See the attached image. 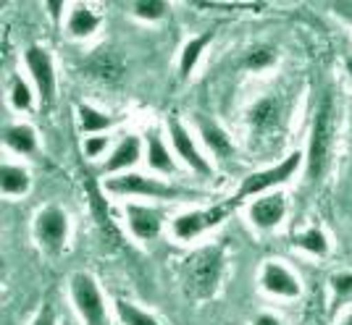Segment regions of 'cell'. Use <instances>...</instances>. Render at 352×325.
Here are the masks:
<instances>
[{"instance_id":"ffe728a7","label":"cell","mask_w":352,"mask_h":325,"mask_svg":"<svg viewBox=\"0 0 352 325\" xmlns=\"http://www.w3.org/2000/svg\"><path fill=\"white\" fill-rule=\"evenodd\" d=\"M113 123H116L113 116H105V113H100L98 108H92V105H87V103L79 105V126H82V132H87L89 136H95V132L111 129Z\"/></svg>"},{"instance_id":"44dd1931","label":"cell","mask_w":352,"mask_h":325,"mask_svg":"<svg viewBox=\"0 0 352 325\" xmlns=\"http://www.w3.org/2000/svg\"><path fill=\"white\" fill-rule=\"evenodd\" d=\"M98 24H100L98 14H92L85 5H76L72 14H69V27L66 29H69L72 37H89L92 32L98 29Z\"/></svg>"},{"instance_id":"603a6c76","label":"cell","mask_w":352,"mask_h":325,"mask_svg":"<svg viewBox=\"0 0 352 325\" xmlns=\"http://www.w3.org/2000/svg\"><path fill=\"white\" fill-rule=\"evenodd\" d=\"M208 40H210V34H200V37H195V40H190V43L184 45L182 60H179V71H182L184 79L195 71V66H197V60H200V56H203V47L208 45Z\"/></svg>"},{"instance_id":"52a82bcc","label":"cell","mask_w":352,"mask_h":325,"mask_svg":"<svg viewBox=\"0 0 352 325\" xmlns=\"http://www.w3.org/2000/svg\"><path fill=\"white\" fill-rule=\"evenodd\" d=\"M105 189L111 194H132V197H153V200H176L182 197V189L176 186H168L163 181H155V178H145L140 173H124V176H116L111 181H105Z\"/></svg>"},{"instance_id":"2e32d148","label":"cell","mask_w":352,"mask_h":325,"mask_svg":"<svg viewBox=\"0 0 352 325\" xmlns=\"http://www.w3.org/2000/svg\"><path fill=\"white\" fill-rule=\"evenodd\" d=\"M142 158V142L140 136H124L116 145V149L111 152V158L105 160L103 171L105 173H116V171H124V168H132L137 165Z\"/></svg>"},{"instance_id":"7402d4cb","label":"cell","mask_w":352,"mask_h":325,"mask_svg":"<svg viewBox=\"0 0 352 325\" xmlns=\"http://www.w3.org/2000/svg\"><path fill=\"white\" fill-rule=\"evenodd\" d=\"M0 173H3V176H0L3 194L19 197V194H24L27 189H30V173H27L24 168H19V165H3Z\"/></svg>"},{"instance_id":"4fadbf2b","label":"cell","mask_w":352,"mask_h":325,"mask_svg":"<svg viewBox=\"0 0 352 325\" xmlns=\"http://www.w3.org/2000/svg\"><path fill=\"white\" fill-rule=\"evenodd\" d=\"M168 134H171V145H174V152L182 158V160L190 165L192 171L197 173V176H213V171H210V162L197 152L195 147V142H192V136L187 134V129L182 126V121L171 119L168 121Z\"/></svg>"},{"instance_id":"30bf717a","label":"cell","mask_w":352,"mask_h":325,"mask_svg":"<svg viewBox=\"0 0 352 325\" xmlns=\"http://www.w3.org/2000/svg\"><path fill=\"white\" fill-rule=\"evenodd\" d=\"M85 69H87V74L92 79H100L105 84H116L118 79L124 76V71H126V58L118 53L116 47L103 45L98 53L89 56Z\"/></svg>"},{"instance_id":"5bb4252c","label":"cell","mask_w":352,"mask_h":325,"mask_svg":"<svg viewBox=\"0 0 352 325\" xmlns=\"http://www.w3.org/2000/svg\"><path fill=\"white\" fill-rule=\"evenodd\" d=\"M126 221L129 228L137 239H155L163 228V213L158 207H147V205H126Z\"/></svg>"},{"instance_id":"cb8c5ba5","label":"cell","mask_w":352,"mask_h":325,"mask_svg":"<svg viewBox=\"0 0 352 325\" xmlns=\"http://www.w3.org/2000/svg\"><path fill=\"white\" fill-rule=\"evenodd\" d=\"M116 312L118 320L124 325H161L150 312L140 310V307H134V304L124 302V299H116Z\"/></svg>"},{"instance_id":"1f68e13d","label":"cell","mask_w":352,"mask_h":325,"mask_svg":"<svg viewBox=\"0 0 352 325\" xmlns=\"http://www.w3.org/2000/svg\"><path fill=\"white\" fill-rule=\"evenodd\" d=\"M334 5H337L334 11H337L339 16H344V19H352V3H334Z\"/></svg>"},{"instance_id":"f1b7e54d","label":"cell","mask_w":352,"mask_h":325,"mask_svg":"<svg viewBox=\"0 0 352 325\" xmlns=\"http://www.w3.org/2000/svg\"><path fill=\"white\" fill-rule=\"evenodd\" d=\"M331 286H334V291L339 296L350 294L352 291V273H337L334 278H331Z\"/></svg>"},{"instance_id":"7c38bea8","label":"cell","mask_w":352,"mask_h":325,"mask_svg":"<svg viewBox=\"0 0 352 325\" xmlns=\"http://www.w3.org/2000/svg\"><path fill=\"white\" fill-rule=\"evenodd\" d=\"M261 286L263 291L279 299H297L302 294V286L294 278V273L281 263H265L261 270Z\"/></svg>"},{"instance_id":"3957f363","label":"cell","mask_w":352,"mask_h":325,"mask_svg":"<svg viewBox=\"0 0 352 325\" xmlns=\"http://www.w3.org/2000/svg\"><path fill=\"white\" fill-rule=\"evenodd\" d=\"M302 165V152H289L284 160H279L276 165H268L263 171H255L250 173L242 184H239V192L234 194L236 200H248V197H258V194H265L268 189H276L281 184H287L289 178L300 171Z\"/></svg>"},{"instance_id":"d4e9b609","label":"cell","mask_w":352,"mask_h":325,"mask_svg":"<svg viewBox=\"0 0 352 325\" xmlns=\"http://www.w3.org/2000/svg\"><path fill=\"white\" fill-rule=\"evenodd\" d=\"M274 63H276V53L268 45H258V47H252L248 56H245V66H248L250 71H265Z\"/></svg>"},{"instance_id":"4dcf8cb0","label":"cell","mask_w":352,"mask_h":325,"mask_svg":"<svg viewBox=\"0 0 352 325\" xmlns=\"http://www.w3.org/2000/svg\"><path fill=\"white\" fill-rule=\"evenodd\" d=\"M252 325H284V323H281L276 315H271V312H261V315H255Z\"/></svg>"},{"instance_id":"484cf974","label":"cell","mask_w":352,"mask_h":325,"mask_svg":"<svg viewBox=\"0 0 352 325\" xmlns=\"http://www.w3.org/2000/svg\"><path fill=\"white\" fill-rule=\"evenodd\" d=\"M11 105L19 110H30L32 105V89L21 76H14V82H11Z\"/></svg>"},{"instance_id":"5b68a950","label":"cell","mask_w":352,"mask_h":325,"mask_svg":"<svg viewBox=\"0 0 352 325\" xmlns=\"http://www.w3.org/2000/svg\"><path fill=\"white\" fill-rule=\"evenodd\" d=\"M239 205V200L232 197L229 202H223V205H216V207H208V210H192V213H184V215H179L174 221V237L182 239V241H190V239L200 237L203 231L208 228H213V226H219L229 218V213Z\"/></svg>"},{"instance_id":"7a4b0ae2","label":"cell","mask_w":352,"mask_h":325,"mask_svg":"<svg viewBox=\"0 0 352 325\" xmlns=\"http://www.w3.org/2000/svg\"><path fill=\"white\" fill-rule=\"evenodd\" d=\"M223 273V254L216 247H203L192 254L184 265V289L195 299H208L216 294Z\"/></svg>"},{"instance_id":"836d02e7","label":"cell","mask_w":352,"mask_h":325,"mask_svg":"<svg viewBox=\"0 0 352 325\" xmlns=\"http://www.w3.org/2000/svg\"><path fill=\"white\" fill-rule=\"evenodd\" d=\"M342 325H352V312H350V315H344V317H342Z\"/></svg>"},{"instance_id":"9a60e30c","label":"cell","mask_w":352,"mask_h":325,"mask_svg":"<svg viewBox=\"0 0 352 325\" xmlns=\"http://www.w3.org/2000/svg\"><path fill=\"white\" fill-rule=\"evenodd\" d=\"M197 129H200V136H203L206 147L213 152L216 160H232L234 158V145H232L229 134L223 132L216 121L206 119V116H197Z\"/></svg>"},{"instance_id":"f546056e","label":"cell","mask_w":352,"mask_h":325,"mask_svg":"<svg viewBox=\"0 0 352 325\" xmlns=\"http://www.w3.org/2000/svg\"><path fill=\"white\" fill-rule=\"evenodd\" d=\"M32 325H56V310H53V304H45Z\"/></svg>"},{"instance_id":"277c9868","label":"cell","mask_w":352,"mask_h":325,"mask_svg":"<svg viewBox=\"0 0 352 325\" xmlns=\"http://www.w3.org/2000/svg\"><path fill=\"white\" fill-rule=\"evenodd\" d=\"M72 299L76 312L82 315L85 325H108L105 320V302L98 289V283L87 273H74L72 276Z\"/></svg>"},{"instance_id":"d6a6232c","label":"cell","mask_w":352,"mask_h":325,"mask_svg":"<svg viewBox=\"0 0 352 325\" xmlns=\"http://www.w3.org/2000/svg\"><path fill=\"white\" fill-rule=\"evenodd\" d=\"M47 11L53 14V19H58L60 11H63V3H60V0H50V3H47Z\"/></svg>"},{"instance_id":"e575fe53","label":"cell","mask_w":352,"mask_h":325,"mask_svg":"<svg viewBox=\"0 0 352 325\" xmlns=\"http://www.w3.org/2000/svg\"><path fill=\"white\" fill-rule=\"evenodd\" d=\"M347 71H350V76H352V58L347 60Z\"/></svg>"},{"instance_id":"8fae6325","label":"cell","mask_w":352,"mask_h":325,"mask_svg":"<svg viewBox=\"0 0 352 325\" xmlns=\"http://www.w3.org/2000/svg\"><path fill=\"white\" fill-rule=\"evenodd\" d=\"M250 223L258 228V231H271L276 228L284 215H287V200L284 194H265V197H255L250 202Z\"/></svg>"},{"instance_id":"83f0119b","label":"cell","mask_w":352,"mask_h":325,"mask_svg":"<svg viewBox=\"0 0 352 325\" xmlns=\"http://www.w3.org/2000/svg\"><path fill=\"white\" fill-rule=\"evenodd\" d=\"M105 149H108V136H103V134H100V136L95 134V136H87V139H85V155H87V158H100Z\"/></svg>"},{"instance_id":"ac0fdd59","label":"cell","mask_w":352,"mask_h":325,"mask_svg":"<svg viewBox=\"0 0 352 325\" xmlns=\"http://www.w3.org/2000/svg\"><path fill=\"white\" fill-rule=\"evenodd\" d=\"M3 142L21 155H32L37 149V134L27 123H16V126H8L3 132Z\"/></svg>"},{"instance_id":"d6986e66","label":"cell","mask_w":352,"mask_h":325,"mask_svg":"<svg viewBox=\"0 0 352 325\" xmlns=\"http://www.w3.org/2000/svg\"><path fill=\"white\" fill-rule=\"evenodd\" d=\"M292 244L297 250L316 254V257H326L329 254V237H326V231L318 228V226H310L305 231H300L297 237H292Z\"/></svg>"},{"instance_id":"e0dca14e","label":"cell","mask_w":352,"mask_h":325,"mask_svg":"<svg viewBox=\"0 0 352 325\" xmlns=\"http://www.w3.org/2000/svg\"><path fill=\"white\" fill-rule=\"evenodd\" d=\"M147 165L153 168V171H161V173H176V165H174V158H171V152L168 147L163 145L161 134L158 132H150L147 134Z\"/></svg>"},{"instance_id":"9c48e42d","label":"cell","mask_w":352,"mask_h":325,"mask_svg":"<svg viewBox=\"0 0 352 325\" xmlns=\"http://www.w3.org/2000/svg\"><path fill=\"white\" fill-rule=\"evenodd\" d=\"M248 123H250V132L255 139H268L274 134L279 132L281 126V100L279 97H263L258 103L250 108L248 113Z\"/></svg>"},{"instance_id":"6da1fadb","label":"cell","mask_w":352,"mask_h":325,"mask_svg":"<svg viewBox=\"0 0 352 325\" xmlns=\"http://www.w3.org/2000/svg\"><path fill=\"white\" fill-rule=\"evenodd\" d=\"M334 129H337V105H334L331 89H326L318 97V105H316L308 152H305V176H308L310 184L318 181L329 168L331 147H334Z\"/></svg>"},{"instance_id":"4316f807","label":"cell","mask_w":352,"mask_h":325,"mask_svg":"<svg viewBox=\"0 0 352 325\" xmlns=\"http://www.w3.org/2000/svg\"><path fill=\"white\" fill-rule=\"evenodd\" d=\"M134 14L140 19H147V21L161 19L166 14V3L163 0H140V3H134Z\"/></svg>"},{"instance_id":"8992f818","label":"cell","mask_w":352,"mask_h":325,"mask_svg":"<svg viewBox=\"0 0 352 325\" xmlns=\"http://www.w3.org/2000/svg\"><path fill=\"white\" fill-rule=\"evenodd\" d=\"M34 237L37 244L43 247L47 254H56L63 250L66 237H69V218L58 205H47L37 213L34 221Z\"/></svg>"},{"instance_id":"ba28073f","label":"cell","mask_w":352,"mask_h":325,"mask_svg":"<svg viewBox=\"0 0 352 325\" xmlns=\"http://www.w3.org/2000/svg\"><path fill=\"white\" fill-rule=\"evenodd\" d=\"M24 60H27V69H30L32 79H34V87L40 92V100H43L45 108L56 103V71H53V58L45 53L43 47H30L24 53Z\"/></svg>"}]
</instances>
